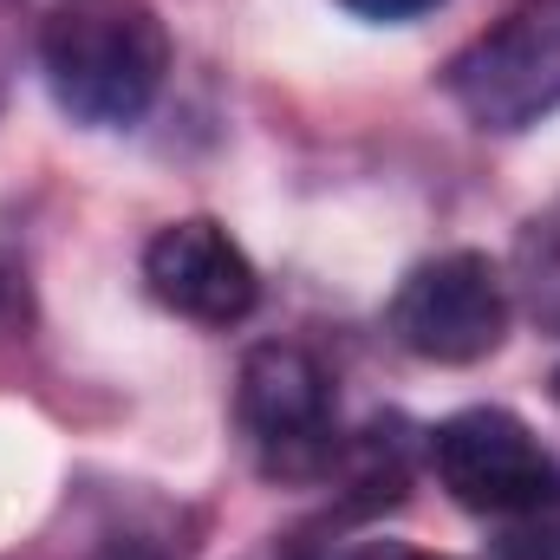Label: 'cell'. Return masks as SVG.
<instances>
[{
  "instance_id": "obj_1",
  "label": "cell",
  "mask_w": 560,
  "mask_h": 560,
  "mask_svg": "<svg viewBox=\"0 0 560 560\" xmlns=\"http://www.w3.org/2000/svg\"><path fill=\"white\" fill-rule=\"evenodd\" d=\"M33 52L52 105L85 131H131L170 79V26L150 0H59Z\"/></svg>"
},
{
  "instance_id": "obj_2",
  "label": "cell",
  "mask_w": 560,
  "mask_h": 560,
  "mask_svg": "<svg viewBox=\"0 0 560 560\" xmlns=\"http://www.w3.org/2000/svg\"><path fill=\"white\" fill-rule=\"evenodd\" d=\"M423 456L456 509L535 541L522 560H555L560 541V463L555 450L502 405H469L423 436Z\"/></svg>"
},
{
  "instance_id": "obj_3",
  "label": "cell",
  "mask_w": 560,
  "mask_h": 560,
  "mask_svg": "<svg viewBox=\"0 0 560 560\" xmlns=\"http://www.w3.org/2000/svg\"><path fill=\"white\" fill-rule=\"evenodd\" d=\"M450 105L495 138L535 131L560 112V0H509L502 20H489L450 66H443Z\"/></svg>"
},
{
  "instance_id": "obj_4",
  "label": "cell",
  "mask_w": 560,
  "mask_h": 560,
  "mask_svg": "<svg viewBox=\"0 0 560 560\" xmlns=\"http://www.w3.org/2000/svg\"><path fill=\"white\" fill-rule=\"evenodd\" d=\"M515 293L482 248H443L398 280L385 332L423 365H476L509 339Z\"/></svg>"
},
{
  "instance_id": "obj_5",
  "label": "cell",
  "mask_w": 560,
  "mask_h": 560,
  "mask_svg": "<svg viewBox=\"0 0 560 560\" xmlns=\"http://www.w3.org/2000/svg\"><path fill=\"white\" fill-rule=\"evenodd\" d=\"M235 418L275 482H326V469L346 443L326 365L293 339H268L242 359Z\"/></svg>"
},
{
  "instance_id": "obj_6",
  "label": "cell",
  "mask_w": 560,
  "mask_h": 560,
  "mask_svg": "<svg viewBox=\"0 0 560 560\" xmlns=\"http://www.w3.org/2000/svg\"><path fill=\"white\" fill-rule=\"evenodd\" d=\"M143 287L163 313L196 326H242L261 306V275L248 248L215 215H183L156 229L143 248Z\"/></svg>"
},
{
  "instance_id": "obj_7",
  "label": "cell",
  "mask_w": 560,
  "mask_h": 560,
  "mask_svg": "<svg viewBox=\"0 0 560 560\" xmlns=\"http://www.w3.org/2000/svg\"><path fill=\"white\" fill-rule=\"evenodd\" d=\"M509 293H515L541 326H555V332H560V202H555V209H541V215L522 229Z\"/></svg>"
},
{
  "instance_id": "obj_8",
  "label": "cell",
  "mask_w": 560,
  "mask_h": 560,
  "mask_svg": "<svg viewBox=\"0 0 560 560\" xmlns=\"http://www.w3.org/2000/svg\"><path fill=\"white\" fill-rule=\"evenodd\" d=\"M346 13H359V20H378V26H405V20H423V13H436L443 0H339Z\"/></svg>"
},
{
  "instance_id": "obj_9",
  "label": "cell",
  "mask_w": 560,
  "mask_h": 560,
  "mask_svg": "<svg viewBox=\"0 0 560 560\" xmlns=\"http://www.w3.org/2000/svg\"><path fill=\"white\" fill-rule=\"evenodd\" d=\"M339 560H443V555H418V548H398V541H372V548H352Z\"/></svg>"
},
{
  "instance_id": "obj_10",
  "label": "cell",
  "mask_w": 560,
  "mask_h": 560,
  "mask_svg": "<svg viewBox=\"0 0 560 560\" xmlns=\"http://www.w3.org/2000/svg\"><path fill=\"white\" fill-rule=\"evenodd\" d=\"M7 79H13V0H0V98H7Z\"/></svg>"
},
{
  "instance_id": "obj_11",
  "label": "cell",
  "mask_w": 560,
  "mask_h": 560,
  "mask_svg": "<svg viewBox=\"0 0 560 560\" xmlns=\"http://www.w3.org/2000/svg\"><path fill=\"white\" fill-rule=\"evenodd\" d=\"M7 293H13V275H7V268H0V306H7Z\"/></svg>"
},
{
  "instance_id": "obj_12",
  "label": "cell",
  "mask_w": 560,
  "mask_h": 560,
  "mask_svg": "<svg viewBox=\"0 0 560 560\" xmlns=\"http://www.w3.org/2000/svg\"><path fill=\"white\" fill-rule=\"evenodd\" d=\"M555 560H560V541H555Z\"/></svg>"
}]
</instances>
